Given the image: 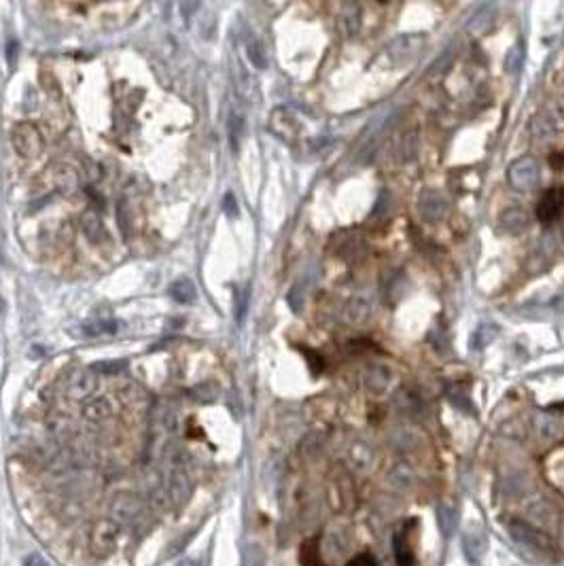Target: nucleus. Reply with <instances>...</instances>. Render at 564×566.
I'll return each instance as SVG.
<instances>
[{
  "label": "nucleus",
  "instance_id": "nucleus-15",
  "mask_svg": "<svg viewBox=\"0 0 564 566\" xmlns=\"http://www.w3.org/2000/svg\"><path fill=\"white\" fill-rule=\"evenodd\" d=\"M119 329V323L117 321H95V323H87L83 327V333L85 335H113L115 331Z\"/></svg>",
  "mask_w": 564,
  "mask_h": 566
},
{
  "label": "nucleus",
  "instance_id": "nucleus-13",
  "mask_svg": "<svg viewBox=\"0 0 564 566\" xmlns=\"http://www.w3.org/2000/svg\"><path fill=\"white\" fill-rule=\"evenodd\" d=\"M216 386L212 382H204V384H198V386H193L189 390V397L193 401H198V403H210L216 399Z\"/></svg>",
  "mask_w": 564,
  "mask_h": 566
},
{
  "label": "nucleus",
  "instance_id": "nucleus-5",
  "mask_svg": "<svg viewBox=\"0 0 564 566\" xmlns=\"http://www.w3.org/2000/svg\"><path fill=\"white\" fill-rule=\"evenodd\" d=\"M302 564L304 566H327L321 558V552H318V539H308L302 545ZM346 566H378V562L372 554H359Z\"/></svg>",
  "mask_w": 564,
  "mask_h": 566
},
{
  "label": "nucleus",
  "instance_id": "nucleus-10",
  "mask_svg": "<svg viewBox=\"0 0 564 566\" xmlns=\"http://www.w3.org/2000/svg\"><path fill=\"white\" fill-rule=\"evenodd\" d=\"M170 297L179 304H191L195 299V286L189 278H179L170 284Z\"/></svg>",
  "mask_w": 564,
  "mask_h": 566
},
{
  "label": "nucleus",
  "instance_id": "nucleus-18",
  "mask_svg": "<svg viewBox=\"0 0 564 566\" xmlns=\"http://www.w3.org/2000/svg\"><path fill=\"white\" fill-rule=\"evenodd\" d=\"M242 134H244V121H242V117H240V115H232V121H229V138H232L234 151L240 146Z\"/></svg>",
  "mask_w": 564,
  "mask_h": 566
},
{
  "label": "nucleus",
  "instance_id": "nucleus-4",
  "mask_svg": "<svg viewBox=\"0 0 564 566\" xmlns=\"http://www.w3.org/2000/svg\"><path fill=\"white\" fill-rule=\"evenodd\" d=\"M509 181L516 189H530L539 183V166L530 157H522L509 166Z\"/></svg>",
  "mask_w": 564,
  "mask_h": 566
},
{
  "label": "nucleus",
  "instance_id": "nucleus-21",
  "mask_svg": "<svg viewBox=\"0 0 564 566\" xmlns=\"http://www.w3.org/2000/svg\"><path fill=\"white\" fill-rule=\"evenodd\" d=\"M223 210H225V214H227L229 218L238 216V202H236V198H234L232 193H227V195H225V202H223Z\"/></svg>",
  "mask_w": 564,
  "mask_h": 566
},
{
  "label": "nucleus",
  "instance_id": "nucleus-11",
  "mask_svg": "<svg viewBox=\"0 0 564 566\" xmlns=\"http://www.w3.org/2000/svg\"><path fill=\"white\" fill-rule=\"evenodd\" d=\"M81 229H83V234L91 240V242H104L106 238H109V231H106V227L100 223V218L98 216H93V214H87V216H83L81 218Z\"/></svg>",
  "mask_w": 564,
  "mask_h": 566
},
{
  "label": "nucleus",
  "instance_id": "nucleus-12",
  "mask_svg": "<svg viewBox=\"0 0 564 566\" xmlns=\"http://www.w3.org/2000/svg\"><path fill=\"white\" fill-rule=\"evenodd\" d=\"M111 414V405L104 401V399H91L89 403L83 405V416L87 418L89 422H100V420H106Z\"/></svg>",
  "mask_w": 564,
  "mask_h": 566
},
{
  "label": "nucleus",
  "instance_id": "nucleus-7",
  "mask_svg": "<svg viewBox=\"0 0 564 566\" xmlns=\"http://www.w3.org/2000/svg\"><path fill=\"white\" fill-rule=\"evenodd\" d=\"M411 520H407L397 532L392 536V552H395V560L397 566H414L416 564V556L409 543V532H411Z\"/></svg>",
  "mask_w": 564,
  "mask_h": 566
},
{
  "label": "nucleus",
  "instance_id": "nucleus-16",
  "mask_svg": "<svg viewBox=\"0 0 564 566\" xmlns=\"http://www.w3.org/2000/svg\"><path fill=\"white\" fill-rule=\"evenodd\" d=\"M365 380H367V382H370V380H376V384L372 386V392H378V390H382V388L390 382V376H388V372L384 374L380 367H372V369H367Z\"/></svg>",
  "mask_w": 564,
  "mask_h": 566
},
{
  "label": "nucleus",
  "instance_id": "nucleus-20",
  "mask_svg": "<svg viewBox=\"0 0 564 566\" xmlns=\"http://www.w3.org/2000/svg\"><path fill=\"white\" fill-rule=\"evenodd\" d=\"M163 427H166V431H170V433H174V431L179 429V414H177L172 407L163 409Z\"/></svg>",
  "mask_w": 564,
  "mask_h": 566
},
{
  "label": "nucleus",
  "instance_id": "nucleus-23",
  "mask_svg": "<svg viewBox=\"0 0 564 566\" xmlns=\"http://www.w3.org/2000/svg\"><path fill=\"white\" fill-rule=\"evenodd\" d=\"M15 60H17V41H15V38H9V41H7V64L13 68V66H15Z\"/></svg>",
  "mask_w": 564,
  "mask_h": 566
},
{
  "label": "nucleus",
  "instance_id": "nucleus-17",
  "mask_svg": "<svg viewBox=\"0 0 564 566\" xmlns=\"http://www.w3.org/2000/svg\"><path fill=\"white\" fill-rule=\"evenodd\" d=\"M124 369H126L124 361H102V363L93 365V372L104 374V376H117L119 372H124Z\"/></svg>",
  "mask_w": 564,
  "mask_h": 566
},
{
  "label": "nucleus",
  "instance_id": "nucleus-8",
  "mask_svg": "<svg viewBox=\"0 0 564 566\" xmlns=\"http://www.w3.org/2000/svg\"><path fill=\"white\" fill-rule=\"evenodd\" d=\"M98 388V374L93 372H77L68 380V395L75 399H87Z\"/></svg>",
  "mask_w": 564,
  "mask_h": 566
},
{
  "label": "nucleus",
  "instance_id": "nucleus-3",
  "mask_svg": "<svg viewBox=\"0 0 564 566\" xmlns=\"http://www.w3.org/2000/svg\"><path fill=\"white\" fill-rule=\"evenodd\" d=\"M111 511H113L115 522H119V524H132V522H136V520L142 518L144 505L134 495H121V497H117L113 501Z\"/></svg>",
  "mask_w": 564,
  "mask_h": 566
},
{
  "label": "nucleus",
  "instance_id": "nucleus-27",
  "mask_svg": "<svg viewBox=\"0 0 564 566\" xmlns=\"http://www.w3.org/2000/svg\"><path fill=\"white\" fill-rule=\"evenodd\" d=\"M5 312V302H3V297H0V314Z\"/></svg>",
  "mask_w": 564,
  "mask_h": 566
},
{
  "label": "nucleus",
  "instance_id": "nucleus-14",
  "mask_svg": "<svg viewBox=\"0 0 564 566\" xmlns=\"http://www.w3.org/2000/svg\"><path fill=\"white\" fill-rule=\"evenodd\" d=\"M247 56H249V60H251V64L255 66V68H259V70H263L265 66H267V58H265V52H263V47H261V43L253 36V38H249V43H247Z\"/></svg>",
  "mask_w": 564,
  "mask_h": 566
},
{
  "label": "nucleus",
  "instance_id": "nucleus-19",
  "mask_svg": "<svg viewBox=\"0 0 564 566\" xmlns=\"http://www.w3.org/2000/svg\"><path fill=\"white\" fill-rule=\"evenodd\" d=\"M242 566H263V554L257 545H249L244 552V564Z\"/></svg>",
  "mask_w": 564,
  "mask_h": 566
},
{
  "label": "nucleus",
  "instance_id": "nucleus-1",
  "mask_svg": "<svg viewBox=\"0 0 564 566\" xmlns=\"http://www.w3.org/2000/svg\"><path fill=\"white\" fill-rule=\"evenodd\" d=\"M117 539H119V526L115 520H102L98 522L89 536V547L93 556L106 558L117 550Z\"/></svg>",
  "mask_w": 564,
  "mask_h": 566
},
{
  "label": "nucleus",
  "instance_id": "nucleus-26",
  "mask_svg": "<svg viewBox=\"0 0 564 566\" xmlns=\"http://www.w3.org/2000/svg\"><path fill=\"white\" fill-rule=\"evenodd\" d=\"M179 566H200V564H198V560H183Z\"/></svg>",
  "mask_w": 564,
  "mask_h": 566
},
{
  "label": "nucleus",
  "instance_id": "nucleus-2",
  "mask_svg": "<svg viewBox=\"0 0 564 566\" xmlns=\"http://www.w3.org/2000/svg\"><path fill=\"white\" fill-rule=\"evenodd\" d=\"M11 142H13V149L21 157H36L43 146L36 128H32L30 123H19V126H15L11 134Z\"/></svg>",
  "mask_w": 564,
  "mask_h": 566
},
{
  "label": "nucleus",
  "instance_id": "nucleus-9",
  "mask_svg": "<svg viewBox=\"0 0 564 566\" xmlns=\"http://www.w3.org/2000/svg\"><path fill=\"white\" fill-rule=\"evenodd\" d=\"M191 479L185 473V469H174L172 475H170V499H172L174 505H185L191 497Z\"/></svg>",
  "mask_w": 564,
  "mask_h": 566
},
{
  "label": "nucleus",
  "instance_id": "nucleus-24",
  "mask_svg": "<svg viewBox=\"0 0 564 566\" xmlns=\"http://www.w3.org/2000/svg\"><path fill=\"white\" fill-rule=\"evenodd\" d=\"M26 566H49V564L45 562V558H43V556H38V554H30V556L26 558Z\"/></svg>",
  "mask_w": 564,
  "mask_h": 566
},
{
  "label": "nucleus",
  "instance_id": "nucleus-25",
  "mask_svg": "<svg viewBox=\"0 0 564 566\" xmlns=\"http://www.w3.org/2000/svg\"><path fill=\"white\" fill-rule=\"evenodd\" d=\"M181 9H183V13H185V17H187V15H189L191 11H195V9H198V5H181Z\"/></svg>",
  "mask_w": 564,
  "mask_h": 566
},
{
  "label": "nucleus",
  "instance_id": "nucleus-6",
  "mask_svg": "<svg viewBox=\"0 0 564 566\" xmlns=\"http://www.w3.org/2000/svg\"><path fill=\"white\" fill-rule=\"evenodd\" d=\"M562 210H564V187L558 185V187H552L541 198V202L537 206V216L541 223H552V220L560 216Z\"/></svg>",
  "mask_w": 564,
  "mask_h": 566
},
{
  "label": "nucleus",
  "instance_id": "nucleus-22",
  "mask_svg": "<svg viewBox=\"0 0 564 566\" xmlns=\"http://www.w3.org/2000/svg\"><path fill=\"white\" fill-rule=\"evenodd\" d=\"M304 352H306V359H308V363H310V367H312V372L318 376V374H321V369H323L321 359H318V354L312 352V350H304Z\"/></svg>",
  "mask_w": 564,
  "mask_h": 566
}]
</instances>
